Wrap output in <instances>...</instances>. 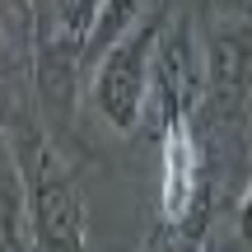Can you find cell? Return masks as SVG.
Returning a JSON list of instances; mask_svg holds the SVG:
<instances>
[{
	"label": "cell",
	"mask_w": 252,
	"mask_h": 252,
	"mask_svg": "<svg viewBox=\"0 0 252 252\" xmlns=\"http://www.w3.org/2000/svg\"><path fill=\"white\" fill-rule=\"evenodd\" d=\"M163 24H168V5L154 0L140 14V24L131 33H122L89 70L94 103H98L103 122L122 135L140 131V122H145V98H150V84H154V47H159Z\"/></svg>",
	"instance_id": "cell-1"
},
{
	"label": "cell",
	"mask_w": 252,
	"mask_h": 252,
	"mask_svg": "<svg viewBox=\"0 0 252 252\" xmlns=\"http://www.w3.org/2000/svg\"><path fill=\"white\" fill-rule=\"evenodd\" d=\"M24 168H28V196H33V248L42 252H80L89 243L84 234V196L75 187L70 168L61 163L56 145L42 131H28V150Z\"/></svg>",
	"instance_id": "cell-2"
},
{
	"label": "cell",
	"mask_w": 252,
	"mask_h": 252,
	"mask_svg": "<svg viewBox=\"0 0 252 252\" xmlns=\"http://www.w3.org/2000/svg\"><path fill=\"white\" fill-rule=\"evenodd\" d=\"M196 112H206V122L220 135H238V140L248 135L252 126V19L215 24L210 47H206V98H201Z\"/></svg>",
	"instance_id": "cell-3"
},
{
	"label": "cell",
	"mask_w": 252,
	"mask_h": 252,
	"mask_svg": "<svg viewBox=\"0 0 252 252\" xmlns=\"http://www.w3.org/2000/svg\"><path fill=\"white\" fill-rule=\"evenodd\" d=\"M150 94L159 98V126L173 117H191L206 98V52H201L187 14H168V24L159 33Z\"/></svg>",
	"instance_id": "cell-4"
},
{
	"label": "cell",
	"mask_w": 252,
	"mask_h": 252,
	"mask_svg": "<svg viewBox=\"0 0 252 252\" xmlns=\"http://www.w3.org/2000/svg\"><path fill=\"white\" fill-rule=\"evenodd\" d=\"M159 145H163V187H159V215L163 224H178L182 210L191 206V196L206 182V150L196 140V122L191 117H173L159 126Z\"/></svg>",
	"instance_id": "cell-5"
},
{
	"label": "cell",
	"mask_w": 252,
	"mask_h": 252,
	"mask_svg": "<svg viewBox=\"0 0 252 252\" xmlns=\"http://www.w3.org/2000/svg\"><path fill=\"white\" fill-rule=\"evenodd\" d=\"M33 248V196H28V168L14 150L9 131H0V252Z\"/></svg>",
	"instance_id": "cell-6"
},
{
	"label": "cell",
	"mask_w": 252,
	"mask_h": 252,
	"mask_svg": "<svg viewBox=\"0 0 252 252\" xmlns=\"http://www.w3.org/2000/svg\"><path fill=\"white\" fill-rule=\"evenodd\" d=\"M145 9H150V0H103L98 24H94L89 37H84V70H94V61H98L122 33H131V28L140 24Z\"/></svg>",
	"instance_id": "cell-7"
},
{
	"label": "cell",
	"mask_w": 252,
	"mask_h": 252,
	"mask_svg": "<svg viewBox=\"0 0 252 252\" xmlns=\"http://www.w3.org/2000/svg\"><path fill=\"white\" fill-rule=\"evenodd\" d=\"M98 14H103V0H61V33L84 47V37L98 24Z\"/></svg>",
	"instance_id": "cell-8"
},
{
	"label": "cell",
	"mask_w": 252,
	"mask_h": 252,
	"mask_svg": "<svg viewBox=\"0 0 252 252\" xmlns=\"http://www.w3.org/2000/svg\"><path fill=\"white\" fill-rule=\"evenodd\" d=\"M238 243H252V178L243 191V206H238Z\"/></svg>",
	"instance_id": "cell-9"
}]
</instances>
